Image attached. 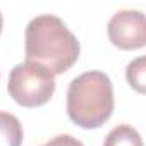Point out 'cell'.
<instances>
[{
  "instance_id": "1",
  "label": "cell",
  "mask_w": 146,
  "mask_h": 146,
  "mask_svg": "<svg viewBox=\"0 0 146 146\" xmlns=\"http://www.w3.org/2000/svg\"><path fill=\"white\" fill-rule=\"evenodd\" d=\"M24 50L26 62L43 67L52 76L69 70L81 53L76 35L53 14H41L29 21L24 33Z\"/></svg>"
},
{
  "instance_id": "2",
  "label": "cell",
  "mask_w": 146,
  "mask_h": 146,
  "mask_svg": "<svg viewBox=\"0 0 146 146\" xmlns=\"http://www.w3.org/2000/svg\"><path fill=\"white\" fill-rule=\"evenodd\" d=\"M113 86L102 70H88L67 88V115L83 129L102 127L113 113Z\"/></svg>"
},
{
  "instance_id": "3",
  "label": "cell",
  "mask_w": 146,
  "mask_h": 146,
  "mask_svg": "<svg viewBox=\"0 0 146 146\" xmlns=\"http://www.w3.org/2000/svg\"><path fill=\"white\" fill-rule=\"evenodd\" d=\"M7 91L12 100L26 108L45 105L55 93V79L43 67L24 62L17 64L9 74Z\"/></svg>"
},
{
  "instance_id": "4",
  "label": "cell",
  "mask_w": 146,
  "mask_h": 146,
  "mask_svg": "<svg viewBox=\"0 0 146 146\" xmlns=\"http://www.w3.org/2000/svg\"><path fill=\"white\" fill-rule=\"evenodd\" d=\"M108 38L120 50H137L146 45V21L141 11H119L107 26Z\"/></svg>"
},
{
  "instance_id": "5",
  "label": "cell",
  "mask_w": 146,
  "mask_h": 146,
  "mask_svg": "<svg viewBox=\"0 0 146 146\" xmlns=\"http://www.w3.org/2000/svg\"><path fill=\"white\" fill-rule=\"evenodd\" d=\"M24 131L19 119L9 112H0V146H21Z\"/></svg>"
},
{
  "instance_id": "6",
  "label": "cell",
  "mask_w": 146,
  "mask_h": 146,
  "mask_svg": "<svg viewBox=\"0 0 146 146\" xmlns=\"http://www.w3.org/2000/svg\"><path fill=\"white\" fill-rule=\"evenodd\" d=\"M103 146H143V139L132 125L120 124L107 134Z\"/></svg>"
},
{
  "instance_id": "7",
  "label": "cell",
  "mask_w": 146,
  "mask_h": 146,
  "mask_svg": "<svg viewBox=\"0 0 146 146\" xmlns=\"http://www.w3.org/2000/svg\"><path fill=\"white\" fill-rule=\"evenodd\" d=\"M144 76H146V67H144V57H137L136 60L129 62L125 69V78L131 88H134L137 93H144Z\"/></svg>"
},
{
  "instance_id": "8",
  "label": "cell",
  "mask_w": 146,
  "mask_h": 146,
  "mask_svg": "<svg viewBox=\"0 0 146 146\" xmlns=\"http://www.w3.org/2000/svg\"><path fill=\"white\" fill-rule=\"evenodd\" d=\"M43 146H84V144L69 134H58V136L52 137L48 143H45Z\"/></svg>"
},
{
  "instance_id": "9",
  "label": "cell",
  "mask_w": 146,
  "mask_h": 146,
  "mask_svg": "<svg viewBox=\"0 0 146 146\" xmlns=\"http://www.w3.org/2000/svg\"><path fill=\"white\" fill-rule=\"evenodd\" d=\"M2 24H4V19H2V12H0V33H2Z\"/></svg>"
}]
</instances>
